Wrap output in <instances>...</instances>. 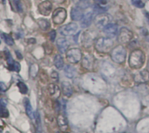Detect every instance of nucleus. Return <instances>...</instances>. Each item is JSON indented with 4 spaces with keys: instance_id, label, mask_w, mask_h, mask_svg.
<instances>
[{
    "instance_id": "nucleus-16",
    "label": "nucleus",
    "mask_w": 149,
    "mask_h": 133,
    "mask_svg": "<svg viewBox=\"0 0 149 133\" xmlns=\"http://www.w3.org/2000/svg\"><path fill=\"white\" fill-rule=\"evenodd\" d=\"M62 91L63 94L66 97H71L72 94V87L71 84L67 82H63L62 83Z\"/></svg>"
},
{
    "instance_id": "nucleus-34",
    "label": "nucleus",
    "mask_w": 149,
    "mask_h": 133,
    "mask_svg": "<svg viewBox=\"0 0 149 133\" xmlns=\"http://www.w3.org/2000/svg\"><path fill=\"white\" fill-rule=\"evenodd\" d=\"M6 89H7L6 85H5L3 82H0V91L3 92V91H6Z\"/></svg>"
},
{
    "instance_id": "nucleus-35",
    "label": "nucleus",
    "mask_w": 149,
    "mask_h": 133,
    "mask_svg": "<svg viewBox=\"0 0 149 133\" xmlns=\"http://www.w3.org/2000/svg\"><path fill=\"white\" fill-rule=\"evenodd\" d=\"M15 53H16V55H17V58H18V59H22V58H23L22 54H21L18 51H15Z\"/></svg>"
},
{
    "instance_id": "nucleus-9",
    "label": "nucleus",
    "mask_w": 149,
    "mask_h": 133,
    "mask_svg": "<svg viewBox=\"0 0 149 133\" xmlns=\"http://www.w3.org/2000/svg\"><path fill=\"white\" fill-rule=\"evenodd\" d=\"M104 33L109 37H114L119 33V29L115 24H108L104 27Z\"/></svg>"
},
{
    "instance_id": "nucleus-31",
    "label": "nucleus",
    "mask_w": 149,
    "mask_h": 133,
    "mask_svg": "<svg viewBox=\"0 0 149 133\" xmlns=\"http://www.w3.org/2000/svg\"><path fill=\"white\" fill-rule=\"evenodd\" d=\"M49 37H50V40L52 42L55 41V38H56V31L54 30H51L49 32Z\"/></svg>"
},
{
    "instance_id": "nucleus-2",
    "label": "nucleus",
    "mask_w": 149,
    "mask_h": 133,
    "mask_svg": "<svg viewBox=\"0 0 149 133\" xmlns=\"http://www.w3.org/2000/svg\"><path fill=\"white\" fill-rule=\"evenodd\" d=\"M113 42L111 38L107 37H99L95 40L94 48L97 51L101 53H107L113 50Z\"/></svg>"
},
{
    "instance_id": "nucleus-1",
    "label": "nucleus",
    "mask_w": 149,
    "mask_h": 133,
    "mask_svg": "<svg viewBox=\"0 0 149 133\" xmlns=\"http://www.w3.org/2000/svg\"><path fill=\"white\" fill-rule=\"evenodd\" d=\"M146 60L144 52L141 50H134L131 52L129 57V65L133 69H140L142 67Z\"/></svg>"
},
{
    "instance_id": "nucleus-19",
    "label": "nucleus",
    "mask_w": 149,
    "mask_h": 133,
    "mask_svg": "<svg viewBox=\"0 0 149 133\" xmlns=\"http://www.w3.org/2000/svg\"><path fill=\"white\" fill-rule=\"evenodd\" d=\"M48 90H49V93H50L51 96L55 97V98H58V97L59 96V88H58V86L56 85L55 84H51V85H49Z\"/></svg>"
},
{
    "instance_id": "nucleus-24",
    "label": "nucleus",
    "mask_w": 149,
    "mask_h": 133,
    "mask_svg": "<svg viewBox=\"0 0 149 133\" xmlns=\"http://www.w3.org/2000/svg\"><path fill=\"white\" fill-rule=\"evenodd\" d=\"M1 37H3V41L8 44V45H10V46H11V45H13L14 44V41H13V38L10 37V36H9L8 34H4V33H2L1 34Z\"/></svg>"
},
{
    "instance_id": "nucleus-7",
    "label": "nucleus",
    "mask_w": 149,
    "mask_h": 133,
    "mask_svg": "<svg viewBox=\"0 0 149 133\" xmlns=\"http://www.w3.org/2000/svg\"><path fill=\"white\" fill-rule=\"evenodd\" d=\"M111 16L106 13H100L96 16L94 19V24L98 28H104L106 25L110 24L111 22Z\"/></svg>"
},
{
    "instance_id": "nucleus-15",
    "label": "nucleus",
    "mask_w": 149,
    "mask_h": 133,
    "mask_svg": "<svg viewBox=\"0 0 149 133\" xmlns=\"http://www.w3.org/2000/svg\"><path fill=\"white\" fill-rule=\"evenodd\" d=\"M57 46H58V51L61 53H64V52H65V51L68 47V43L65 38H58L57 41Z\"/></svg>"
},
{
    "instance_id": "nucleus-25",
    "label": "nucleus",
    "mask_w": 149,
    "mask_h": 133,
    "mask_svg": "<svg viewBox=\"0 0 149 133\" xmlns=\"http://www.w3.org/2000/svg\"><path fill=\"white\" fill-rule=\"evenodd\" d=\"M17 87L19 89V91L22 93V94H26L27 91H28V87L26 86L25 84H24L23 82H19L17 83Z\"/></svg>"
},
{
    "instance_id": "nucleus-20",
    "label": "nucleus",
    "mask_w": 149,
    "mask_h": 133,
    "mask_svg": "<svg viewBox=\"0 0 149 133\" xmlns=\"http://www.w3.org/2000/svg\"><path fill=\"white\" fill-rule=\"evenodd\" d=\"M54 64H55L56 68L58 69V70H61L64 67V60H63V57H61V55L58 54V55L55 56V57H54Z\"/></svg>"
},
{
    "instance_id": "nucleus-6",
    "label": "nucleus",
    "mask_w": 149,
    "mask_h": 133,
    "mask_svg": "<svg viewBox=\"0 0 149 133\" xmlns=\"http://www.w3.org/2000/svg\"><path fill=\"white\" fill-rule=\"evenodd\" d=\"M66 10L64 8H58L52 14V21L55 24H62L66 19Z\"/></svg>"
},
{
    "instance_id": "nucleus-14",
    "label": "nucleus",
    "mask_w": 149,
    "mask_h": 133,
    "mask_svg": "<svg viewBox=\"0 0 149 133\" xmlns=\"http://www.w3.org/2000/svg\"><path fill=\"white\" fill-rule=\"evenodd\" d=\"M57 121H58V125L62 132H65L68 129V123H67V120L65 118V116L58 115Z\"/></svg>"
},
{
    "instance_id": "nucleus-10",
    "label": "nucleus",
    "mask_w": 149,
    "mask_h": 133,
    "mask_svg": "<svg viewBox=\"0 0 149 133\" xmlns=\"http://www.w3.org/2000/svg\"><path fill=\"white\" fill-rule=\"evenodd\" d=\"M52 4L50 1L45 0L44 2H42L39 5H38V10L39 12L44 15V16H48L50 15V13L52 12Z\"/></svg>"
},
{
    "instance_id": "nucleus-4",
    "label": "nucleus",
    "mask_w": 149,
    "mask_h": 133,
    "mask_svg": "<svg viewBox=\"0 0 149 133\" xmlns=\"http://www.w3.org/2000/svg\"><path fill=\"white\" fill-rule=\"evenodd\" d=\"M134 37V33L128 30L127 28H121L120 30L119 31L118 35V40L120 44H127L132 41Z\"/></svg>"
},
{
    "instance_id": "nucleus-21",
    "label": "nucleus",
    "mask_w": 149,
    "mask_h": 133,
    "mask_svg": "<svg viewBox=\"0 0 149 133\" xmlns=\"http://www.w3.org/2000/svg\"><path fill=\"white\" fill-rule=\"evenodd\" d=\"M37 22H38V24L39 25V27H40L42 30H48V29L50 28V23H49V21L46 20V19H43V18L38 19Z\"/></svg>"
},
{
    "instance_id": "nucleus-17",
    "label": "nucleus",
    "mask_w": 149,
    "mask_h": 133,
    "mask_svg": "<svg viewBox=\"0 0 149 133\" xmlns=\"http://www.w3.org/2000/svg\"><path fill=\"white\" fill-rule=\"evenodd\" d=\"M93 57L92 55L90 54H86V56H84L83 57V61H82V64L85 68L90 69L93 65Z\"/></svg>"
},
{
    "instance_id": "nucleus-12",
    "label": "nucleus",
    "mask_w": 149,
    "mask_h": 133,
    "mask_svg": "<svg viewBox=\"0 0 149 133\" xmlns=\"http://www.w3.org/2000/svg\"><path fill=\"white\" fill-rule=\"evenodd\" d=\"M134 81L138 83H147L149 81V71L147 70H143L140 71L136 75H134Z\"/></svg>"
},
{
    "instance_id": "nucleus-37",
    "label": "nucleus",
    "mask_w": 149,
    "mask_h": 133,
    "mask_svg": "<svg viewBox=\"0 0 149 133\" xmlns=\"http://www.w3.org/2000/svg\"><path fill=\"white\" fill-rule=\"evenodd\" d=\"M0 43H1V41H0Z\"/></svg>"
},
{
    "instance_id": "nucleus-13",
    "label": "nucleus",
    "mask_w": 149,
    "mask_h": 133,
    "mask_svg": "<svg viewBox=\"0 0 149 133\" xmlns=\"http://www.w3.org/2000/svg\"><path fill=\"white\" fill-rule=\"evenodd\" d=\"M84 16L82 8L80 7H73L71 10V17L74 21H79L82 19Z\"/></svg>"
},
{
    "instance_id": "nucleus-26",
    "label": "nucleus",
    "mask_w": 149,
    "mask_h": 133,
    "mask_svg": "<svg viewBox=\"0 0 149 133\" xmlns=\"http://www.w3.org/2000/svg\"><path fill=\"white\" fill-rule=\"evenodd\" d=\"M8 65H9V69L10 71H17V72L20 71V64L17 62L13 61L10 64H8Z\"/></svg>"
},
{
    "instance_id": "nucleus-8",
    "label": "nucleus",
    "mask_w": 149,
    "mask_h": 133,
    "mask_svg": "<svg viewBox=\"0 0 149 133\" xmlns=\"http://www.w3.org/2000/svg\"><path fill=\"white\" fill-rule=\"evenodd\" d=\"M78 30V24L75 23H70L60 29V34L63 36H72Z\"/></svg>"
},
{
    "instance_id": "nucleus-3",
    "label": "nucleus",
    "mask_w": 149,
    "mask_h": 133,
    "mask_svg": "<svg viewBox=\"0 0 149 133\" xmlns=\"http://www.w3.org/2000/svg\"><path fill=\"white\" fill-rule=\"evenodd\" d=\"M111 57H112L113 62H115L117 64H123L126 60V57H127L126 48L122 44L114 47L112 50Z\"/></svg>"
},
{
    "instance_id": "nucleus-28",
    "label": "nucleus",
    "mask_w": 149,
    "mask_h": 133,
    "mask_svg": "<svg viewBox=\"0 0 149 133\" xmlns=\"http://www.w3.org/2000/svg\"><path fill=\"white\" fill-rule=\"evenodd\" d=\"M132 3L134 6H136L138 8H143L145 6L144 3L141 0H132Z\"/></svg>"
},
{
    "instance_id": "nucleus-33",
    "label": "nucleus",
    "mask_w": 149,
    "mask_h": 133,
    "mask_svg": "<svg viewBox=\"0 0 149 133\" xmlns=\"http://www.w3.org/2000/svg\"><path fill=\"white\" fill-rule=\"evenodd\" d=\"M52 78L55 81H58V74L56 72V71H52Z\"/></svg>"
},
{
    "instance_id": "nucleus-36",
    "label": "nucleus",
    "mask_w": 149,
    "mask_h": 133,
    "mask_svg": "<svg viewBox=\"0 0 149 133\" xmlns=\"http://www.w3.org/2000/svg\"><path fill=\"white\" fill-rule=\"evenodd\" d=\"M146 17H147V18H148V20L149 22V13H146Z\"/></svg>"
},
{
    "instance_id": "nucleus-5",
    "label": "nucleus",
    "mask_w": 149,
    "mask_h": 133,
    "mask_svg": "<svg viewBox=\"0 0 149 133\" xmlns=\"http://www.w3.org/2000/svg\"><path fill=\"white\" fill-rule=\"evenodd\" d=\"M66 58L70 63L77 64L82 58V52L79 48H72L66 51Z\"/></svg>"
},
{
    "instance_id": "nucleus-30",
    "label": "nucleus",
    "mask_w": 149,
    "mask_h": 133,
    "mask_svg": "<svg viewBox=\"0 0 149 133\" xmlns=\"http://www.w3.org/2000/svg\"><path fill=\"white\" fill-rule=\"evenodd\" d=\"M14 3H15V6L17 10V11L21 12L22 11V5H21L20 0H14Z\"/></svg>"
},
{
    "instance_id": "nucleus-22",
    "label": "nucleus",
    "mask_w": 149,
    "mask_h": 133,
    "mask_svg": "<svg viewBox=\"0 0 149 133\" xmlns=\"http://www.w3.org/2000/svg\"><path fill=\"white\" fill-rule=\"evenodd\" d=\"M25 110H26V113H27L28 117L31 119H33L34 118V117H33V110H32L31 105V103H30V101L28 99L25 100Z\"/></svg>"
},
{
    "instance_id": "nucleus-29",
    "label": "nucleus",
    "mask_w": 149,
    "mask_h": 133,
    "mask_svg": "<svg viewBox=\"0 0 149 133\" xmlns=\"http://www.w3.org/2000/svg\"><path fill=\"white\" fill-rule=\"evenodd\" d=\"M96 1L100 8H104L108 4V0H96Z\"/></svg>"
},
{
    "instance_id": "nucleus-11",
    "label": "nucleus",
    "mask_w": 149,
    "mask_h": 133,
    "mask_svg": "<svg viewBox=\"0 0 149 133\" xmlns=\"http://www.w3.org/2000/svg\"><path fill=\"white\" fill-rule=\"evenodd\" d=\"M93 10H90L88 11H86V13L83 16L82 19H81V26L83 28H86V27H88L91 24H92V21L93 19Z\"/></svg>"
},
{
    "instance_id": "nucleus-23",
    "label": "nucleus",
    "mask_w": 149,
    "mask_h": 133,
    "mask_svg": "<svg viewBox=\"0 0 149 133\" xmlns=\"http://www.w3.org/2000/svg\"><path fill=\"white\" fill-rule=\"evenodd\" d=\"M9 112L6 109V106L3 102L0 101V118H8Z\"/></svg>"
},
{
    "instance_id": "nucleus-18",
    "label": "nucleus",
    "mask_w": 149,
    "mask_h": 133,
    "mask_svg": "<svg viewBox=\"0 0 149 133\" xmlns=\"http://www.w3.org/2000/svg\"><path fill=\"white\" fill-rule=\"evenodd\" d=\"M64 71H65V75L69 78H72L76 75V69L71 65H66L64 69Z\"/></svg>"
},
{
    "instance_id": "nucleus-27",
    "label": "nucleus",
    "mask_w": 149,
    "mask_h": 133,
    "mask_svg": "<svg viewBox=\"0 0 149 133\" xmlns=\"http://www.w3.org/2000/svg\"><path fill=\"white\" fill-rule=\"evenodd\" d=\"M37 72H38V65L37 64H32L31 66V69H30V74H31V76L32 78L36 77Z\"/></svg>"
},
{
    "instance_id": "nucleus-32",
    "label": "nucleus",
    "mask_w": 149,
    "mask_h": 133,
    "mask_svg": "<svg viewBox=\"0 0 149 133\" xmlns=\"http://www.w3.org/2000/svg\"><path fill=\"white\" fill-rule=\"evenodd\" d=\"M79 7H80V8H86L87 6H88V1L87 0H80L79 1Z\"/></svg>"
}]
</instances>
